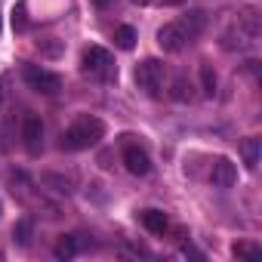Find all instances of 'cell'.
Wrapping results in <instances>:
<instances>
[{"label":"cell","instance_id":"6da1fadb","mask_svg":"<svg viewBox=\"0 0 262 262\" xmlns=\"http://www.w3.org/2000/svg\"><path fill=\"white\" fill-rule=\"evenodd\" d=\"M204 28H207V13L191 10L188 16L167 22V25L158 31V43H161L164 53H182L188 43H194V40L204 34Z\"/></svg>","mask_w":262,"mask_h":262},{"label":"cell","instance_id":"7a4b0ae2","mask_svg":"<svg viewBox=\"0 0 262 262\" xmlns=\"http://www.w3.org/2000/svg\"><path fill=\"white\" fill-rule=\"evenodd\" d=\"M102 136H105V123L93 114H80L62 133V148L65 151H86V148L99 145Z\"/></svg>","mask_w":262,"mask_h":262},{"label":"cell","instance_id":"3957f363","mask_svg":"<svg viewBox=\"0 0 262 262\" xmlns=\"http://www.w3.org/2000/svg\"><path fill=\"white\" fill-rule=\"evenodd\" d=\"M83 74L96 77V80H117V65H114V56L105 50V47H90L83 53Z\"/></svg>","mask_w":262,"mask_h":262},{"label":"cell","instance_id":"277c9868","mask_svg":"<svg viewBox=\"0 0 262 262\" xmlns=\"http://www.w3.org/2000/svg\"><path fill=\"white\" fill-rule=\"evenodd\" d=\"M136 86H139L145 96L158 99L161 90H164V62H161V59H145V62H139V65H136Z\"/></svg>","mask_w":262,"mask_h":262},{"label":"cell","instance_id":"5b68a950","mask_svg":"<svg viewBox=\"0 0 262 262\" xmlns=\"http://www.w3.org/2000/svg\"><path fill=\"white\" fill-rule=\"evenodd\" d=\"M25 83H28L31 90H37V93H43V96H56V93L62 90V77H59L56 71L40 68V65H28V68H25Z\"/></svg>","mask_w":262,"mask_h":262},{"label":"cell","instance_id":"8992f818","mask_svg":"<svg viewBox=\"0 0 262 262\" xmlns=\"http://www.w3.org/2000/svg\"><path fill=\"white\" fill-rule=\"evenodd\" d=\"M22 139H25V148L31 158H37L43 151V120L37 114H28L25 123H22Z\"/></svg>","mask_w":262,"mask_h":262},{"label":"cell","instance_id":"52a82bcc","mask_svg":"<svg viewBox=\"0 0 262 262\" xmlns=\"http://www.w3.org/2000/svg\"><path fill=\"white\" fill-rule=\"evenodd\" d=\"M123 164L133 176H148L151 173V161H148L145 148H139V145H126L123 148Z\"/></svg>","mask_w":262,"mask_h":262},{"label":"cell","instance_id":"ba28073f","mask_svg":"<svg viewBox=\"0 0 262 262\" xmlns=\"http://www.w3.org/2000/svg\"><path fill=\"white\" fill-rule=\"evenodd\" d=\"M210 182H213L216 188H231V185L237 182V167H234L228 158H216V164H213V170H210Z\"/></svg>","mask_w":262,"mask_h":262},{"label":"cell","instance_id":"9c48e42d","mask_svg":"<svg viewBox=\"0 0 262 262\" xmlns=\"http://www.w3.org/2000/svg\"><path fill=\"white\" fill-rule=\"evenodd\" d=\"M142 225H145L151 234H164L170 222H167V213H164V210H145V213H142Z\"/></svg>","mask_w":262,"mask_h":262},{"label":"cell","instance_id":"30bf717a","mask_svg":"<svg viewBox=\"0 0 262 262\" xmlns=\"http://www.w3.org/2000/svg\"><path fill=\"white\" fill-rule=\"evenodd\" d=\"M80 247H83V244H80V234H65V237L56 244L53 253H56V259H71V256L80 253Z\"/></svg>","mask_w":262,"mask_h":262},{"label":"cell","instance_id":"8fae6325","mask_svg":"<svg viewBox=\"0 0 262 262\" xmlns=\"http://www.w3.org/2000/svg\"><path fill=\"white\" fill-rule=\"evenodd\" d=\"M259 139H244L241 142V158H244V164H247V170H256L259 167Z\"/></svg>","mask_w":262,"mask_h":262},{"label":"cell","instance_id":"7c38bea8","mask_svg":"<svg viewBox=\"0 0 262 262\" xmlns=\"http://www.w3.org/2000/svg\"><path fill=\"white\" fill-rule=\"evenodd\" d=\"M31 231H34V222H31L28 216H22V219L13 225V241H16L19 247H28V244H31Z\"/></svg>","mask_w":262,"mask_h":262},{"label":"cell","instance_id":"4fadbf2b","mask_svg":"<svg viewBox=\"0 0 262 262\" xmlns=\"http://www.w3.org/2000/svg\"><path fill=\"white\" fill-rule=\"evenodd\" d=\"M114 43H117L120 50H133V47H136V28L120 25V28L114 31Z\"/></svg>","mask_w":262,"mask_h":262},{"label":"cell","instance_id":"5bb4252c","mask_svg":"<svg viewBox=\"0 0 262 262\" xmlns=\"http://www.w3.org/2000/svg\"><path fill=\"white\" fill-rule=\"evenodd\" d=\"M173 99H176V102H191V83H188L185 77H176V83H173Z\"/></svg>","mask_w":262,"mask_h":262},{"label":"cell","instance_id":"9a60e30c","mask_svg":"<svg viewBox=\"0 0 262 262\" xmlns=\"http://www.w3.org/2000/svg\"><path fill=\"white\" fill-rule=\"evenodd\" d=\"M234 256H237V259H259L262 250H259L256 244H234Z\"/></svg>","mask_w":262,"mask_h":262},{"label":"cell","instance_id":"2e32d148","mask_svg":"<svg viewBox=\"0 0 262 262\" xmlns=\"http://www.w3.org/2000/svg\"><path fill=\"white\" fill-rule=\"evenodd\" d=\"M201 77H204V93L213 96L216 93V74H213V68L210 65H201Z\"/></svg>","mask_w":262,"mask_h":262},{"label":"cell","instance_id":"e0dca14e","mask_svg":"<svg viewBox=\"0 0 262 262\" xmlns=\"http://www.w3.org/2000/svg\"><path fill=\"white\" fill-rule=\"evenodd\" d=\"M13 25H16V31H25V28H28V19H25V4H19V7H16V13H13Z\"/></svg>","mask_w":262,"mask_h":262},{"label":"cell","instance_id":"ac0fdd59","mask_svg":"<svg viewBox=\"0 0 262 262\" xmlns=\"http://www.w3.org/2000/svg\"><path fill=\"white\" fill-rule=\"evenodd\" d=\"M142 4H155V7H179L182 0H142Z\"/></svg>","mask_w":262,"mask_h":262},{"label":"cell","instance_id":"d6986e66","mask_svg":"<svg viewBox=\"0 0 262 262\" xmlns=\"http://www.w3.org/2000/svg\"><path fill=\"white\" fill-rule=\"evenodd\" d=\"M93 4H96V7H108V0H93Z\"/></svg>","mask_w":262,"mask_h":262},{"label":"cell","instance_id":"ffe728a7","mask_svg":"<svg viewBox=\"0 0 262 262\" xmlns=\"http://www.w3.org/2000/svg\"><path fill=\"white\" fill-rule=\"evenodd\" d=\"M0 99H4V83H0Z\"/></svg>","mask_w":262,"mask_h":262}]
</instances>
